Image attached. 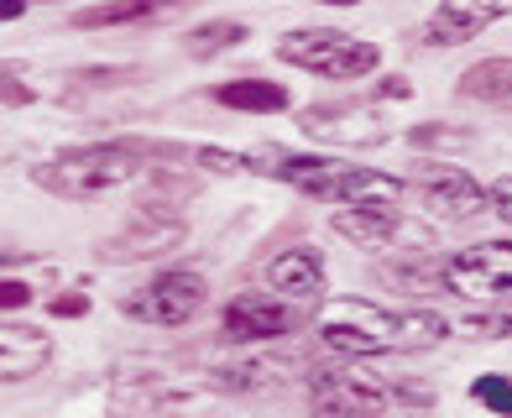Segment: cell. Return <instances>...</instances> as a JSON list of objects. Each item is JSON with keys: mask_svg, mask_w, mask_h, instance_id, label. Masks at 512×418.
I'll return each instance as SVG.
<instances>
[{"mask_svg": "<svg viewBox=\"0 0 512 418\" xmlns=\"http://www.w3.org/2000/svg\"><path fill=\"white\" fill-rule=\"evenodd\" d=\"M450 335L445 314L434 309H377L366 298H345L319 314L324 351L340 356H392V351H424Z\"/></svg>", "mask_w": 512, "mask_h": 418, "instance_id": "cell-1", "label": "cell"}, {"mask_svg": "<svg viewBox=\"0 0 512 418\" xmlns=\"http://www.w3.org/2000/svg\"><path fill=\"white\" fill-rule=\"evenodd\" d=\"M251 173L283 178V183H293V189H304L309 199H330V204H345V209L398 204L403 189H408V183L392 178V173L351 168V162H335V157H298V152H277V147L251 152Z\"/></svg>", "mask_w": 512, "mask_h": 418, "instance_id": "cell-2", "label": "cell"}, {"mask_svg": "<svg viewBox=\"0 0 512 418\" xmlns=\"http://www.w3.org/2000/svg\"><path fill=\"white\" fill-rule=\"evenodd\" d=\"M147 152L131 147V142H100V147H74L53 162L32 168V183L48 194H63V199H100L110 189H121L142 173Z\"/></svg>", "mask_w": 512, "mask_h": 418, "instance_id": "cell-3", "label": "cell"}, {"mask_svg": "<svg viewBox=\"0 0 512 418\" xmlns=\"http://www.w3.org/2000/svg\"><path fill=\"white\" fill-rule=\"evenodd\" d=\"M309 403L319 413H382V408H434V392L408 387V382H387L371 371H330L319 366L309 371Z\"/></svg>", "mask_w": 512, "mask_h": 418, "instance_id": "cell-4", "label": "cell"}, {"mask_svg": "<svg viewBox=\"0 0 512 418\" xmlns=\"http://www.w3.org/2000/svg\"><path fill=\"white\" fill-rule=\"evenodd\" d=\"M277 58L293 63V68H309L319 79H361L382 63L377 42L351 37V32H335V27H309V32H288L277 42Z\"/></svg>", "mask_w": 512, "mask_h": 418, "instance_id": "cell-5", "label": "cell"}, {"mask_svg": "<svg viewBox=\"0 0 512 418\" xmlns=\"http://www.w3.org/2000/svg\"><path fill=\"white\" fill-rule=\"evenodd\" d=\"M298 126H304V136H314V142L324 147H351V152H366V147H382L392 136V121L382 105L371 100H345V105H314L298 115Z\"/></svg>", "mask_w": 512, "mask_h": 418, "instance_id": "cell-6", "label": "cell"}, {"mask_svg": "<svg viewBox=\"0 0 512 418\" xmlns=\"http://www.w3.org/2000/svg\"><path fill=\"white\" fill-rule=\"evenodd\" d=\"M199 309H204V277L199 272H162L147 288L121 298V314L157 324V330H178V324H189Z\"/></svg>", "mask_w": 512, "mask_h": 418, "instance_id": "cell-7", "label": "cell"}, {"mask_svg": "<svg viewBox=\"0 0 512 418\" xmlns=\"http://www.w3.org/2000/svg\"><path fill=\"white\" fill-rule=\"evenodd\" d=\"M445 288L460 298H502L512 293V241H476L455 251V257L439 267Z\"/></svg>", "mask_w": 512, "mask_h": 418, "instance_id": "cell-8", "label": "cell"}, {"mask_svg": "<svg viewBox=\"0 0 512 418\" xmlns=\"http://www.w3.org/2000/svg\"><path fill=\"white\" fill-rule=\"evenodd\" d=\"M220 330L236 345H256V340H283L298 330V304H288L283 293H236L220 309Z\"/></svg>", "mask_w": 512, "mask_h": 418, "instance_id": "cell-9", "label": "cell"}, {"mask_svg": "<svg viewBox=\"0 0 512 418\" xmlns=\"http://www.w3.org/2000/svg\"><path fill=\"white\" fill-rule=\"evenodd\" d=\"M413 183L424 194V209H434L439 220H476L492 209V194L465 168H455V162H418Z\"/></svg>", "mask_w": 512, "mask_h": 418, "instance_id": "cell-10", "label": "cell"}, {"mask_svg": "<svg viewBox=\"0 0 512 418\" xmlns=\"http://www.w3.org/2000/svg\"><path fill=\"white\" fill-rule=\"evenodd\" d=\"M335 230L351 236L356 246H366V251H398V246L403 251H429V230L403 220L392 204H382V209H340Z\"/></svg>", "mask_w": 512, "mask_h": 418, "instance_id": "cell-11", "label": "cell"}, {"mask_svg": "<svg viewBox=\"0 0 512 418\" xmlns=\"http://www.w3.org/2000/svg\"><path fill=\"white\" fill-rule=\"evenodd\" d=\"M502 16H512V0H439V11L424 27V42L429 48H460Z\"/></svg>", "mask_w": 512, "mask_h": 418, "instance_id": "cell-12", "label": "cell"}, {"mask_svg": "<svg viewBox=\"0 0 512 418\" xmlns=\"http://www.w3.org/2000/svg\"><path fill=\"white\" fill-rule=\"evenodd\" d=\"M267 288L283 293L288 304H298V309L319 304V298H324V262H319V251L314 246H293V251H283V257H272Z\"/></svg>", "mask_w": 512, "mask_h": 418, "instance_id": "cell-13", "label": "cell"}, {"mask_svg": "<svg viewBox=\"0 0 512 418\" xmlns=\"http://www.w3.org/2000/svg\"><path fill=\"white\" fill-rule=\"evenodd\" d=\"M194 0H105V6H84L74 16L79 32H95V27H152V21H173L183 16Z\"/></svg>", "mask_w": 512, "mask_h": 418, "instance_id": "cell-14", "label": "cell"}, {"mask_svg": "<svg viewBox=\"0 0 512 418\" xmlns=\"http://www.w3.org/2000/svg\"><path fill=\"white\" fill-rule=\"evenodd\" d=\"M48 361H53V340L48 335L32 330V324H6V335H0V377L27 382Z\"/></svg>", "mask_w": 512, "mask_h": 418, "instance_id": "cell-15", "label": "cell"}, {"mask_svg": "<svg viewBox=\"0 0 512 418\" xmlns=\"http://www.w3.org/2000/svg\"><path fill=\"white\" fill-rule=\"evenodd\" d=\"M455 89L465 100H486V105L512 100V58H481V63H471Z\"/></svg>", "mask_w": 512, "mask_h": 418, "instance_id": "cell-16", "label": "cell"}, {"mask_svg": "<svg viewBox=\"0 0 512 418\" xmlns=\"http://www.w3.org/2000/svg\"><path fill=\"white\" fill-rule=\"evenodd\" d=\"M215 100L225 110H288V89L272 84V79H230V84H215Z\"/></svg>", "mask_w": 512, "mask_h": 418, "instance_id": "cell-17", "label": "cell"}, {"mask_svg": "<svg viewBox=\"0 0 512 418\" xmlns=\"http://www.w3.org/2000/svg\"><path fill=\"white\" fill-rule=\"evenodd\" d=\"M288 361H230L215 371V387L220 392H262V387H277L288 382Z\"/></svg>", "mask_w": 512, "mask_h": 418, "instance_id": "cell-18", "label": "cell"}, {"mask_svg": "<svg viewBox=\"0 0 512 418\" xmlns=\"http://www.w3.org/2000/svg\"><path fill=\"white\" fill-rule=\"evenodd\" d=\"M236 42H246L241 21H209V27H194L189 37H183V53L189 58H215V53H230Z\"/></svg>", "mask_w": 512, "mask_h": 418, "instance_id": "cell-19", "label": "cell"}, {"mask_svg": "<svg viewBox=\"0 0 512 418\" xmlns=\"http://www.w3.org/2000/svg\"><path fill=\"white\" fill-rule=\"evenodd\" d=\"M471 398L481 403V408H492V413H512V382L507 377H476V387H471Z\"/></svg>", "mask_w": 512, "mask_h": 418, "instance_id": "cell-20", "label": "cell"}, {"mask_svg": "<svg viewBox=\"0 0 512 418\" xmlns=\"http://www.w3.org/2000/svg\"><path fill=\"white\" fill-rule=\"evenodd\" d=\"M486 194H492V209H497V215L512 225V178H497L492 183V189H486Z\"/></svg>", "mask_w": 512, "mask_h": 418, "instance_id": "cell-21", "label": "cell"}, {"mask_svg": "<svg viewBox=\"0 0 512 418\" xmlns=\"http://www.w3.org/2000/svg\"><path fill=\"white\" fill-rule=\"evenodd\" d=\"M27 298H32V288H27V283H11V277H6V288H0V304H6V314L21 309Z\"/></svg>", "mask_w": 512, "mask_h": 418, "instance_id": "cell-22", "label": "cell"}, {"mask_svg": "<svg viewBox=\"0 0 512 418\" xmlns=\"http://www.w3.org/2000/svg\"><path fill=\"white\" fill-rule=\"evenodd\" d=\"M27 100H32V89L21 84V79H11V74H6V105H27Z\"/></svg>", "mask_w": 512, "mask_h": 418, "instance_id": "cell-23", "label": "cell"}, {"mask_svg": "<svg viewBox=\"0 0 512 418\" xmlns=\"http://www.w3.org/2000/svg\"><path fill=\"white\" fill-rule=\"evenodd\" d=\"M53 314H84V298H79V293L58 298V304H53Z\"/></svg>", "mask_w": 512, "mask_h": 418, "instance_id": "cell-24", "label": "cell"}, {"mask_svg": "<svg viewBox=\"0 0 512 418\" xmlns=\"http://www.w3.org/2000/svg\"><path fill=\"white\" fill-rule=\"evenodd\" d=\"M21 11H27V0H0V16H6V21H16Z\"/></svg>", "mask_w": 512, "mask_h": 418, "instance_id": "cell-25", "label": "cell"}, {"mask_svg": "<svg viewBox=\"0 0 512 418\" xmlns=\"http://www.w3.org/2000/svg\"><path fill=\"white\" fill-rule=\"evenodd\" d=\"M324 6H356V0H324Z\"/></svg>", "mask_w": 512, "mask_h": 418, "instance_id": "cell-26", "label": "cell"}]
</instances>
